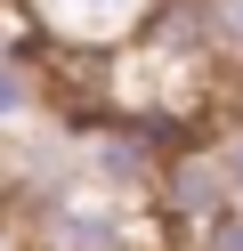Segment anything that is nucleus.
<instances>
[{"label": "nucleus", "mask_w": 243, "mask_h": 251, "mask_svg": "<svg viewBox=\"0 0 243 251\" xmlns=\"http://www.w3.org/2000/svg\"><path fill=\"white\" fill-rule=\"evenodd\" d=\"M16 251H41V243H16Z\"/></svg>", "instance_id": "nucleus-4"}, {"label": "nucleus", "mask_w": 243, "mask_h": 251, "mask_svg": "<svg viewBox=\"0 0 243 251\" xmlns=\"http://www.w3.org/2000/svg\"><path fill=\"white\" fill-rule=\"evenodd\" d=\"M130 251H170V243H130Z\"/></svg>", "instance_id": "nucleus-3"}, {"label": "nucleus", "mask_w": 243, "mask_h": 251, "mask_svg": "<svg viewBox=\"0 0 243 251\" xmlns=\"http://www.w3.org/2000/svg\"><path fill=\"white\" fill-rule=\"evenodd\" d=\"M187 251H243V202H227L219 219H203V227L187 235Z\"/></svg>", "instance_id": "nucleus-2"}, {"label": "nucleus", "mask_w": 243, "mask_h": 251, "mask_svg": "<svg viewBox=\"0 0 243 251\" xmlns=\"http://www.w3.org/2000/svg\"><path fill=\"white\" fill-rule=\"evenodd\" d=\"M16 17L57 57H122L130 41L154 33L162 0H16Z\"/></svg>", "instance_id": "nucleus-1"}]
</instances>
